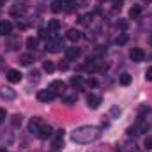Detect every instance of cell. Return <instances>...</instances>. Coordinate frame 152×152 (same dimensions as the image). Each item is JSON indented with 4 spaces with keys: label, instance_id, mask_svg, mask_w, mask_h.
<instances>
[{
    "label": "cell",
    "instance_id": "cell-1",
    "mask_svg": "<svg viewBox=\"0 0 152 152\" xmlns=\"http://www.w3.org/2000/svg\"><path fill=\"white\" fill-rule=\"evenodd\" d=\"M101 136V129L96 126H81L71 133V140L75 143H90Z\"/></svg>",
    "mask_w": 152,
    "mask_h": 152
},
{
    "label": "cell",
    "instance_id": "cell-2",
    "mask_svg": "<svg viewBox=\"0 0 152 152\" xmlns=\"http://www.w3.org/2000/svg\"><path fill=\"white\" fill-rule=\"evenodd\" d=\"M60 48H64L60 39H48V41H46V50H48V51L57 53V51H60Z\"/></svg>",
    "mask_w": 152,
    "mask_h": 152
},
{
    "label": "cell",
    "instance_id": "cell-3",
    "mask_svg": "<svg viewBox=\"0 0 152 152\" xmlns=\"http://www.w3.org/2000/svg\"><path fill=\"white\" fill-rule=\"evenodd\" d=\"M37 99L41 101V103L53 101V99H55V92H51L50 88H46V90H39L37 92Z\"/></svg>",
    "mask_w": 152,
    "mask_h": 152
},
{
    "label": "cell",
    "instance_id": "cell-4",
    "mask_svg": "<svg viewBox=\"0 0 152 152\" xmlns=\"http://www.w3.org/2000/svg\"><path fill=\"white\" fill-rule=\"evenodd\" d=\"M129 57H131L133 62H143V58H145V51H143L142 48H133V50L129 51Z\"/></svg>",
    "mask_w": 152,
    "mask_h": 152
},
{
    "label": "cell",
    "instance_id": "cell-5",
    "mask_svg": "<svg viewBox=\"0 0 152 152\" xmlns=\"http://www.w3.org/2000/svg\"><path fill=\"white\" fill-rule=\"evenodd\" d=\"M50 90L55 92V94H62V92L66 90V83H64L62 80H53V81L50 83Z\"/></svg>",
    "mask_w": 152,
    "mask_h": 152
},
{
    "label": "cell",
    "instance_id": "cell-6",
    "mask_svg": "<svg viewBox=\"0 0 152 152\" xmlns=\"http://www.w3.org/2000/svg\"><path fill=\"white\" fill-rule=\"evenodd\" d=\"M37 136L41 140H48V138H51L53 136V129H51V126H46V124H42L41 126V129H39Z\"/></svg>",
    "mask_w": 152,
    "mask_h": 152
},
{
    "label": "cell",
    "instance_id": "cell-7",
    "mask_svg": "<svg viewBox=\"0 0 152 152\" xmlns=\"http://www.w3.org/2000/svg\"><path fill=\"white\" fill-rule=\"evenodd\" d=\"M41 126H42V120H41L39 117H34V118H30V122H28V131H30L32 134H37L39 129H41Z\"/></svg>",
    "mask_w": 152,
    "mask_h": 152
},
{
    "label": "cell",
    "instance_id": "cell-8",
    "mask_svg": "<svg viewBox=\"0 0 152 152\" xmlns=\"http://www.w3.org/2000/svg\"><path fill=\"white\" fill-rule=\"evenodd\" d=\"M87 104H88L90 110H96V108H99V104H101V97L96 96V94H88V96H87Z\"/></svg>",
    "mask_w": 152,
    "mask_h": 152
},
{
    "label": "cell",
    "instance_id": "cell-9",
    "mask_svg": "<svg viewBox=\"0 0 152 152\" xmlns=\"http://www.w3.org/2000/svg\"><path fill=\"white\" fill-rule=\"evenodd\" d=\"M21 78H23V75H21L18 69H9V71H7V80H9L11 83H20Z\"/></svg>",
    "mask_w": 152,
    "mask_h": 152
},
{
    "label": "cell",
    "instance_id": "cell-10",
    "mask_svg": "<svg viewBox=\"0 0 152 152\" xmlns=\"http://www.w3.org/2000/svg\"><path fill=\"white\" fill-rule=\"evenodd\" d=\"M0 97H2V99H9V101H12V99H16V92H14L11 87H4V88L0 90Z\"/></svg>",
    "mask_w": 152,
    "mask_h": 152
},
{
    "label": "cell",
    "instance_id": "cell-11",
    "mask_svg": "<svg viewBox=\"0 0 152 152\" xmlns=\"http://www.w3.org/2000/svg\"><path fill=\"white\" fill-rule=\"evenodd\" d=\"M11 32H12V23L7 20H2L0 21V36H9Z\"/></svg>",
    "mask_w": 152,
    "mask_h": 152
},
{
    "label": "cell",
    "instance_id": "cell-12",
    "mask_svg": "<svg viewBox=\"0 0 152 152\" xmlns=\"http://www.w3.org/2000/svg\"><path fill=\"white\" fill-rule=\"evenodd\" d=\"M81 55V51H80V48H66V58L67 60H76L78 57Z\"/></svg>",
    "mask_w": 152,
    "mask_h": 152
},
{
    "label": "cell",
    "instance_id": "cell-13",
    "mask_svg": "<svg viewBox=\"0 0 152 152\" xmlns=\"http://www.w3.org/2000/svg\"><path fill=\"white\" fill-rule=\"evenodd\" d=\"M62 143H64V131L60 129V131H57V133H55V136H53V147H55V149H58Z\"/></svg>",
    "mask_w": 152,
    "mask_h": 152
},
{
    "label": "cell",
    "instance_id": "cell-14",
    "mask_svg": "<svg viewBox=\"0 0 152 152\" xmlns=\"http://www.w3.org/2000/svg\"><path fill=\"white\" fill-rule=\"evenodd\" d=\"M66 37L69 39L71 42H76V41H80L81 39V32L80 30H76V28H71V30H67V36Z\"/></svg>",
    "mask_w": 152,
    "mask_h": 152
},
{
    "label": "cell",
    "instance_id": "cell-15",
    "mask_svg": "<svg viewBox=\"0 0 152 152\" xmlns=\"http://www.w3.org/2000/svg\"><path fill=\"white\" fill-rule=\"evenodd\" d=\"M58 28H60V21L58 20H50L48 21V32L50 34H57Z\"/></svg>",
    "mask_w": 152,
    "mask_h": 152
},
{
    "label": "cell",
    "instance_id": "cell-16",
    "mask_svg": "<svg viewBox=\"0 0 152 152\" xmlns=\"http://www.w3.org/2000/svg\"><path fill=\"white\" fill-rule=\"evenodd\" d=\"M134 131H136V134L147 133V131H149V124H147V122H143V120H138V122H136V126H134Z\"/></svg>",
    "mask_w": 152,
    "mask_h": 152
},
{
    "label": "cell",
    "instance_id": "cell-17",
    "mask_svg": "<svg viewBox=\"0 0 152 152\" xmlns=\"http://www.w3.org/2000/svg\"><path fill=\"white\" fill-rule=\"evenodd\" d=\"M118 81H120V85L127 87V85H131V81H133V76L129 75V73H122V75L118 76Z\"/></svg>",
    "mask_w": 152,
    "mask_h": 152
},
{
    "label": "cell",
    "instance_id": "cell-18",
    "mask_svg": "<svg viewBox=\"0 0 152 152\" xmlns=\"http://www.w3.org/2000/svg\"><path fill=\"white\" fill-rule=\"evenodd\" d=\"M34 62V57L30 53H25V55H20V64L21 66H30Z\"/></svg>",
    "mask_w": 152,
    "mask_h": 152
},
{
    "label": "cell",
    "instance_id": "cell-19",
    "mask_svg": "<svg viewBox=\"0 0 152 152\" xmlns=\"http://www.w3.org/2000/svg\"><path fill=\"white\" fill-rule=\"evenodd\" d=\"M140 14H142V9H140V5H133V7L129 9V18H131V20H136V18H140Z\"/></svg>",
    "mask_w": 152,
    "mask_h": 152
},
{
    "label": "cell",
    "instance_id": "cell-20",
    "mask_svg": "<svg viewBox=\"0 0 152 152\" xmlns=\"http://www.w3.org/2000/svg\"><path fill=\"white\" fill-rule=\"evenodd\" d=\"M127 41H129V36H127V34H124V32H122V34H118V36H117V39H115V42H117L118 46H124Z\"/></svg>",
    "mask_w": 152,
    "mask_h": 152
},
{
    "label": "cell",
    "instance_id": "cell-21",
    "mask_svg": "<svg viewBox=\"0 0 152 152\" xmlns=\"http://www.w3.org/2000/svg\"><path fill=\"white\" fill-rule=\"evenodd\" d=\"M42 71H46V73H53V71H55V64H53L51 60L42 62Z\"/></svg>",
    "mask_w": 152,
    "mask_h": 152
},
{
    "label": "cell",
    "instance_id": "cell-22",
    "mask_svg": "<svg viewBox=\"0 0 152 152\" xmlns=\"http://www.w3.org/2000/svg\"><path fill=\"white\" fill-rule=\"evenodd\" d=\"M21 14H25V7H20V5L11 7V16H21Z\"/></svg>",
    "mask_w": 152,
    "mask_h": 152
},
{
    "label": "cell",
    "instance_id": "cell-23",
    "mask_svg": "<svg viewBox=\"0 0 152 152\" xmlns=\"http://www.w3.org/2000/svg\"><path fill=\"white\" fill-rule=\"evenodd\" d=\"M37 44H39V41L36 37H27V48L28 50H36Z\"/></svg>",
    "mask_w": 152,
    "mask_h": 152
},
{
    "label": "cell",
    "instance_id": "cell-24",
    "mask_svg": "<svg viewBox=\"0 0 152 152\" xmlns=\"http://www.w3.org/2000/svg\"><path fill=\"white\" fill-rule=\"evenodd\" d=\"M120 113H122V110H120L118 106H112V108H110V115H112L113 118H118Z\"/></svg>",
    "mask_w": 152,
    "mask_h": 152
},
{
    "label": "cell",
    "instance_id": "cell-25",
    "mask_svg": "<svg viewBox=\"0 0 152 152\" xmlns=\"http://www.w3.org/2000/svg\"><path fill=\"white\" fill-rule=\"evenodd\" d=\"M81 83H83L81 76H73V78H71V85H73V87H81Z\"/></svg>",
    "mask_w": 152,
    "mask_h": 152
},
{
    "label": "cell",
    "instance_id": "cell-26",
    "mask_svg": "<svg viewBox=\"0 0 152 152\" xmlns=\"http://www.w3.org/2000/svg\"><path fill=\"white\" fill-rule=\"evenodd\" d=\"M12 126L14 127H18V126H21V115H12Z\"/></svg>",
    "mask_w": 152,
    "mask_h": 152
},
{
    "label": "cell",
    "instance_id": "cell-27",
    "mask_svg": "<svg viewBox=\"0 0 152 152\" xmlns=\"http://www.w3.org/2000/svg\"><path fill=\"white\" fill-rule=\"evenodd\" d=\"M87 85H88V87H92V88H96V87L99 85V81H97L96 78H88V80H87Z\"/></svg>",
    "mask_w": 152,
    "mask_h": 152
},
{
    "label": "cell",
    "instance_id": "cell-28",
    "mask_svg": "<svg viewBox=\"0 0 152 152\" xmlns=\"http://www.w3.org/2000/svg\"><path fill=\"white\" fill-rule=\"evenodd\" d=\"M117 28H120V30H126V28H127V21H126V20H120V21H117Z\"/></svg>",
    "mask_w": 152,
    "mask_h": 152
},
{
    "label": "cell",
    "instance_id": "cell-29",
    "mask_svg": "<svg viewBox=\"0 0 152 152\" xmlns=\"http://www.w3.org/2000/svg\"><path fill=\"white\" fill-rule=\"evenodd\" d=\"M48 34H50V32H48V28H41V30H39V37H41V39H46V37H48Z\"/></svg>",
    "mask_w": 152,
    "mask_h": 152
},
{
    "label": "cell",
    "instance_id": "cell-30",
    "mask_svg": "<svg viewBox=\"0 0 152 152\" xmlns=\"http://www.w3.org/2000/svg\"><path fill=\"white\" fill-rule=\"evenodd\" d=\"M143 145H145L147 149H152V136H147V138H145V142H143Z\"/></svg>",
    "mask_w": 152,
    "mask_h": 152
},
{
    "label": "cell",
    "instance_id": "cell-31",
    "mask_svg": "<svg viewBox=\"0 0 152 152\" xmlns=\"http://www.w3.org/2000/svg\"><path fill=\"white\" fill-rule=\"evenodd\" d=\"M145 80H147V81H152V67H149V69L145 71Z\"/></svg>",
    "mask_w": 152,
    "mask_h": 152
},
{
    "label": "cell",
    "instance_id": "cell-32",
    "mask_svg": "<svg viewBox=\"0 0 152 152\" xmlns=\"http://www.w3.org/2000/svg\"><path fill=\"white\" fill-rule=\"evenodd\" d=\"M67 69H69V66H67L66 62H60V64H58V71H67Z\"/></svg>",
    "mask_w": 152,
    "mask_h": 152
},
{
    "label": "cell",
    "instance_id": "cell-33",
    "mask_svg": "<svg viewBox=\"0 0 152 152\" xmlns=\"http://www.w3.org/2000/svg\"><path fill=\"white\" fill-rule=\"evenodd\" d=\"M51 9H53V11H55V12H60V11H62V7H60V4H58V2H55V4H53V7H51Z\"/></svg>",
    "mask_w": 152,
    "mask_h": 152
},
{
    "label": "cell",
    "instance_id": "cell-34",
    "mask_svg": "<svg viewBox=\"0 0 152 152\" xmlns=\"http://www.w3.org/2000/svg\"><path fill=\"white\" fill-rule=\"evenodd\" d=\"M112 4H113V9H120V4H122V0H112Z\"/></svg>",
    "mask_w": 152,
    "mask_h": 152
},
{
    "label": "cell",
    "instance_id": "cell-35",
    "mask_svg": "<svg viewBox=\"0 0 152 152\" xmlns=\"http://www.w3.org/2000/svg\"><path fill=\"white\" fill-rule=\"evenodd\" d=\"M5 110H2V108H0V124H2V122H4V120H5Z\"/></svg>",
    "mask_w": 152,
    "mask_h": 152
},
{
    "label": "cell",
    "instance_id": "cell-36",
    "mask_svg": "<svg viewBox=\"0 0 152 152\" xmlns=\"http://www.w3.org/2000/svg\"><path fill=\"white\" fill-rule=\"evenodd\" d=\"M66 103H69V104L75 103V97H73V96H67V97H66Z\"/></svg>",
    "mask_w": 152,
    "mask_h": 152
},
{
    "label": "cell",
    "instance_id": "cell-37",
    "mask_svg": "<svg viewBox=\"0 0 152 152\" xmlns=\"http://www.w3.org/2000/svg\"><path fill=\"white\" fill-rule=\"evenodd\" d=\"M18 28H21V30H25V28H27V25H25V23H20V21H18Z\"/></svg>",
    "mask_w": 152,
    "mask_h": 152
},
{
    "label": "cell",
    "instance_id": "cell-38",
    "mask_svg": "<svg viewBox=\"0 0 152 152\" xmlns=\"http://www.w3.org/2000/svg\"><path fill=\"white\" fill-rule=\"evenodd\" d=\"M0 152H7V151H4V149H0Z\"/></svg>",
    "mask_w": 152,
    "mask_h": 152
},
{
    "label": "cell",
    "instance_id": "cell-39",
    "mask_svg": "<svg viewBox=\"0 0 152 152\" xmlns=\"http://www.w3.org/2000/svg\"><path fill=\"white\" fill-rule=\"evenodd\" d=\"M50 152H58V151H57V149H55V151H50Z\"/></svg>",
    "mask_w": 152,
    "mask_h": 152
},
{
    "label": "cell",
    "instance_id": "cell-40",
    "mask_svg": "<svg viewBox=\"0 0 152 152\" xmlns=\"http://www.w3.org/2000/svg\"><path fill=\"white\" fill-rule=\"evenodd\" d=\"M143 2H151V0H143Z\"/></svg>",
    "mask_w": 152,
    "mask_h": 152
},
{
    "label": "cell",
    "instance_id": "cell-41",
    "mask_svg": "<svg viewBox=\"0 0 152 152\" xmlns=\"http://www.w3.org/2000/svg\"><path fill=\"white\" fill-rule=\"evenodd\" d=\"M99 2H103V0H99Z\"/></svg>",
    "mask_w": 152,
    "mask_h": 152
}]
</instances>
